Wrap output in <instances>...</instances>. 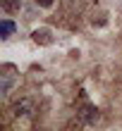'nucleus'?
<instances>
[{
    "instance_id": "7",
    "label": "nucleus",
    "mask_w": 122,
    "mask_h": 131,
    "mask_svg": "<svg viewBox=\"0 0 122 131\" xmlns=\"http://www.w3.org/2000/svg\"><path fill=\"white\" fill-rule=\"evenodd\" d=\"M55 0H36V5H41V7H50Z\"/></svg>"
},
{
    "instance_id": "4",
    "label": "nucleus",
    "mask_w": 122,
    "mask_h": 131,
    "mask_svg": "<svg viewBox=\"0 0 122 131\" xmlns=\"http://www.w3.org/2000/svg\"><path fill=\"white\" fill-rule=\"evenodd\" d=\"M12 112L17 114H31V103L29 100H22V103H17V105H12Z\"/></svg>"
},
{
    "instance_id": "1",
    "label": "nucleus",
    "mask_w": 122,
    "mask_h": 131,
    "mask_svg": "<svg viewBox=\"0 0 122 131\" xmlns=\"http://www.w3.org/2000/svg\"><path fill=\"white\" fill-rule=\"evenodd\" d=\"M10 72H12V67H3V74H0V93H3V95L10 93V88L14 83V76Z\"/></svg>"
},
{
    "instance_id": "2",
    "label": "nucleus",
    "mask_w": 122,
    "mask_h": 131,
    "mask_svg": "<svg viewBox=\"0 0 122 131\" xmlns=\"http://www.w3.org/2000/svg\"><path fill=\"white\" fill-rule=\"evenodd\" d=\"M14 29H17V26H14L12 19H3V21H0V38H3V41H7V38L14 34Z\"/></svg>"
},
{
    "instance_id": "6",
    "label": "nucleus",
    "mask_w": 122,
    "mask_h": 131,
    "mask_svg": "<svg viewBox=\"0 0 122 131\" xmlns=\"http://www.w3.org/2000/svg\"><path fill=\"white\" fill-rule=\"evenodd\" d=\"M96 119H98L96 107H86V110H84V122H86V124H93Z\"/></svg>"
},
{
    "instance_id": "5",
    "label": "nucleus",
    "mask_w": 122,
    "mask_h": 131,
    "mask_svg": "<svg viewBox=\"0 0 122 131\" xmlns=\"http://www.w3.org/2000/svg\"><path fill=\"white\" fill-rule=\"evenodd\" d=\"M34 41H36V43H50V31H48V29L34 31Z\"/></svg>"
},
{
    "instance_id": "3",
    "label": "nucleus",
    "mask_w": 122,
    "mask_h": 131,
    "mask_svg": "<svg viewBox=\"0 0 122 131\" xmlns=\"http://www.w3.org/2000/svg\"><path fill=\"white\" fill-rule=\"evenodd\" d=\"M0 5H3V10L7 14H14V12L22 10V3H19V0H0Z\"/></svg>"
}]
</instances>
